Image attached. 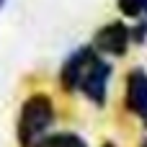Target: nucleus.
I'll use <instances>...</instances> for the list:
<instances>
[{
    "mask_svg": "<svg viewBox=\"0 0 147 147\" xmlns=\"http://www.w3.org/2000/svg\"><path fill=\"white\" fill-rule=\"evenodd\" d=\"M90 47L101 54V57H127L129 47H132V34H129V23L124 18H116V21H109L103 23L96 34H93V41Z\"/></svg>",
    "mask_w": 147,
    "mask_h": 147,
    "instance_id": "3",
    "label": "nucleus"
},
{
    "mask_svg": "<svg viewBox=\"0 0 147 147\" xmlns=\"http://www.w3.org/2000/svg\"><path fill=\"white\" fill-rule=\"evenodd\" d=\"M129 34H132V44H145V39H147V18L132 23V26H129Z\"/></svg>",
    "mask_w": 147,
    "mask_h": 147,
    "instance_id": "8",
    "label": "nucleus"
},
{
    "mask_svg": "<svg viewBox=\"0 0 147 147\" xmlns=\"http://www.w3.org/2000/svg\"><path fill=\"white\" fill-rule=\"evenodd\" d=\"M57 124V103L49 90H34L21 101L16 116V142L18 147H36L52 134Z\"/></svg>",
    "mask_w": 147,
    "mask_h": 147,
    "instance_id": "1",
    "label": "nucleus"
},
{
    "mask_svg": "<svg viewBox=\"0 0 147 147\" xmlns=\"http://www.w3.org/2000/svg\"><path fill=\"white\" fill-rule=\"evenodd\" d=\"M140 147H147V137H145V140H142V142H140Z\"/></svg>",
    "mask_w": 147,
    "mask_h": 147,
    "instance_id": "11",
    "label": "nucleus"
},
{
    "mask_svg": "<svg viewBox=\"0 0 147 147\" xmlns=\"http://www.w3.org/2000/svg\"><path fill=\"white\" fill-rule=\"evenodd\" d=\"M116 8L124 18H134V21L147 18V0H116Z\"/></svg>",
    "mask_w": 147,
    "mask_h": 147,
    "instance_id": "7",
    "label": "nucleus"
},
{
    "mask_svg": "<svg viewBox=\"0 0 147 147\" xmlns=\"http://www.w3.org/2000/svg\"><path fill=\"white\" fill-rule=\"evenodd\" d=\"M5 3H8V0H0V13H3V8H5Z\"/></svg>",
    "mask_w": 147,
    "mask_h": 147,
    "instance_id": "10",
    "label": "nucleus"
},
{
    "mask_svg": "<svg viewBox=\"0 0 147 147\" xmlns=\"http://www.w3.org/2000/svg\"><path fill=\"white\" fill-rule=\"evenodd\" d=\"M111 75H114V65H111L106 57H101V54L96 52L93 59L88 62L83 78H80L78 93L85 96V101L93 103L96 109H103V106L109 103L106 98H109V80H111Z\"/></svg>",
    "mask_w": 147,
    "mask_h": 147,
    "instance_id": "2",
    "label": "nucleus"
},
{
    "mask_svg": "<svg viewBox=\"0 0 147 147\" xmlns=\"http://www.w3.org/2000/svg\"><path fill=\"white\" fill-rule=\"evenodd\" d=\"M124 109L147 127V70L134 65L124 78Z\"/></svg>",
    "mask_w": 147,
    "mask_h": 147,
    "instance_id": "5",
    "label": "nucleus"
},
{
    "mask_svg": "<svg viewBox=\"0 0 147 147\" xmlns=\"http://www.w3.org/2000/svg\"><path fill=\"white\" fill-rule=\"evenodd\" d=\"M93 54H96V49H93L90 44H80L78 49H72V52L62 59L59 72H57V85H59V90H62V93H67V96L78 93L80 78H83V72H85L88 62L93 59Z\"/></svg>",
    "mask_w": 147,
    "mask_h": 147,
    "instance_id": "4",
    "label": "nucleus"
},
{
    "mask_svg": "<svg viewBox=\"0 0 147 147\" xmlns=\"http://www.w3.org/2000/svg\"><path fill=\"white\" fill-rule=\"evenodd\" d=\"M36 147H88V140L72 129H62V132H52L49 137H44Z\"/></svg>",
    "mask_w": 147,
    "mask_h": 147,
    "instance_id": "6",
    "label": "nucleus"
},
{
    "mask_svg": "<svg viewBox=\"0 0 147 147\" xmlns=\"http://www.w3.org/2000/svg\"><path fill=\"white\" fill-rule=\"evenodd\" d=\"M101 147H119V145H116L114 140H103V142H101Z\"/></svg>",
    "mask_w": 147,
    "mask_h": 147,
    "instance_id": "9",
    "label": "nucleus"
}]
</instances>
